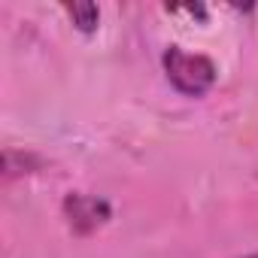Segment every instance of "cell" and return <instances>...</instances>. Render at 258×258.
Segmentation results:
<instances>
[{
	"label": "cell",
	"mask_w": 258,
	"mask_h": 258,
	"mask_svg": "<svg viewBox=\"0 0 258 258\" xmlns=\"http://www.w3.org/2000/svg\"><path fill=\"white\" fill-rule=\"evenodd\" d=\"M64 13L70 16V22H73L76 31H82V34H94L97 31L100 10L94 4H64Z\"/></svg>",
	"instance_id": "3957f363"
},
{
	"label": "cell",
	"mask_w": 258,
	"mask_h": 258,
	"mask_svg": "<svg viewBox=\"0 0 258 258\" xmlns=\"http://www.w3.org/2000/svg\"><path fill=\"white\" fill-rule=\"evenodd\" d=\"M161 64L170 85L185 97H204L219 79V70L207 55H195L179 46H167L161 55Z\"/></svg>",
	"instance_id": "6da1fadb"
},
{
	"label": "cell",
	"mask_w": 258,
	"mask_h": 258,
	"mask_svg": "<svg viewBox=\"0 0 258 258\" xmlns=\"http://www.w3.org/2000/svg\"><path fill=\"white\" fill-rule=\"evenodd\" d=\"M246 258H258V252H252V255H246Z\"/></svg>",
	"instance_id": "277c9868"
},
{
	"label": "cell",
	"mask_w": 258,
	"mask_h": 258,
	"mask_svg": "<svg viewBox=\"0 0 258 258\" xmlns=\"http://www.w3.org/2000/svg\"><path fill=\"white\" fill-rule=\"evenodd\" d=\"M109 204L103 198H91V195H67L64 198V216L70 219V228L76 234H88L97 225H103L109 219Z\"/></svg>",
	"instance_id": "7a4b0ae2"
}]
</instances>
